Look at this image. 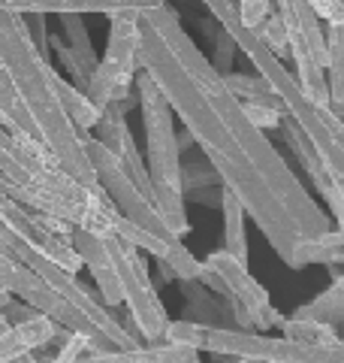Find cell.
I'll use <instances>...</instances> for the list:
<instances>
[{
    "instance_id": "1",
    "label": "cell",
    "mask_w": 344,
    "mask_h": 363,
    "mask_svg": "<svg viewBox=\"0 0 344 363\" xmlns=\"http://www.w3.org/2000/svg\"><path fill=\"white\" fill-rule=\"evenodd\" d=\"M136 28L142 70L164 91L172 112L181 116L221 182L236 191L272 252L290 267L296 245L329 230V215L266 140V130L245 116L242 100L227 88L166 0L142 9Z\"/></svg>"
},
{
    "instance_id": "2",
    "label": "cell",
    "mask_w": 344,
    "mask_h": 363,
    "mask_svg": "<svg viewBox=\"0 0 344 363\" xmlns=\"http://www.w3.org/2000/svg\"><path fill=\"white\" fill-rule=\"evenodd\" d=\"M0 61L6 64L21 100H25L37 136L52 149L57 164L70 176H76L82 185H88L97 197H109L88 161L85 140L79 136L61 104V94L55 88V67L45 55L37 52V45L28 37L25 21L16 9H0Z\"/></svg>"
},
{
    "instance_id": "3",
    "label": "cell",
    "mask_w": 344,
    "mask_h": 363,
    "mask_svg": "<svg viewBox=\"0 0 344 363\" xmlns=\"http://www.w3.org/2000/svg\"><path fill=\"white\" fill-rule=\"evenodd\" d=\"M136 97H139L145 140H148V176H151V203L157 206L160 218L178 236L190 233V221L185 212V191H181V152L172 128V106L164 91L145 70L136 79Z\"/></svg>"
},
{
    "instance_id": "4",
    "label": "cell",
    "mask_w": 344,
    "mask_h": 363,
    "mask_svg": "<svg viewBox=\"0 0 344 363\" xmlns=\"http://www.w3.org/2000/svg\"><path fill=\"white\" fill-rule=\"evenodd\" d=\"M202 348L217 357L254 360V363H344V342L336 348L305 345L296 339H272L260 330H233V327H205Z\"/></svg>"
},
{
    "instance_id": "5",
    "label": "cell",
    "mask_w": 344,
    "mask_h": 363,
    "mask_svg": "<svg viewBox=\"0 0 344 363\" xmlns=\"http://www.w3.org/2000/svg\"><path fill=\"white\" fill-rule=\"evenodd\" d=\"M278 16L287 30L290 61H296V79L317 106H329L326 85V30L308 0H278Z\"/></svg>"
},
{
    "instance_id": "6",
    "label": "cell",
    "mask_w": 344,
    "mask_h": 363,
    "mask_svg": "<svg viewBox=\"0 0 344 363\" xmlns=\"http://www.w3.org/2000/svg\"><path fill=\"white\" fill-rule=\"evenodd\" d=\"M106 248L112 255L115 272H118L121 303L127 306V312H130L133 324H136V333H139L145 342H160L164 333H166L169 315H166L164 300L157 297L154 281L148 279L142 248L124 242V240H118V236H109Z\"/></svg>"
},
{
    "instance_id": "7",
    "label": "cell",
    "mask_w": 344,
    "mask_h": 363,
    "mask_svg": "<svg viewBox=\"0 0 344 363\" xmlns=\"http://www.w3.org/2000/svg\"><path fill=\"white\" fill-rule=\"evenodd\" d=\"M139 13H115L109 16V43L106 55L97 61L88 82V97L103 109L109 100L133 97V76L142 70L139 64Z\"/></svg>"
},
{
    "instance_id": "8",
    "label": "cell",
    "mask_w": 344,
    "mask_h": 363,
    "mask_svg": "<svg viewBox=\"0 0 344 363\" xmlns=\"http://www.w3.org/2000/svg\"><path fill=\"white\" fill-rule=\"evenodd\" d=\"M85 152H88L91 167H94L97 182L106 188V194L112 197V203L118 206L121 215H127L130 221H136L139 227L151 230L154 236H160V240H166V242L178 240V236L166 227V221L160 218V212L151 203V197H148L145 191L127 176V169H124V164L118 161V155L109 152L94 133L85 140Z\"/></svg>"
},
{
    "instance_id": "9",
    "label": "cell",
    "mask_w": 344,
    "mask_h": 363,
    "mask_svg": "<svg viewBox=\"0 0 344 363\" xmlns=\"http://www.w3.org/2000/svg\"><path fill=\"white\" fill-rule=\"evenodd\" d=\"M205 267L214 269L217 276L224 279V285H227V291H229V297L242 300L248 309L254 312V318H257V330H266V327L284 321V315L269 303V291L263 288L254 276H251V272H248V264H245V260H239L233 252H227V248H221V252H212L209 257H205Z\"/></svg>"
},
{
    "instance_id": "10",
    "label": "cell",
    "mask_w": 344,
    "mask_h": 363,
    "mask_svg": "<svg viewBox=\"0 0 344 363\" xmlns=\"http://www.w3.org/2000/svg\"><path fill=\"white\" fill-rule=\"evenodd\" d=\"M70 240L76 245V252L82 255V264L88 267L91 279L97 281V291L100 297L106 300V306H121V285H118V272H115V264H112V255L106 248V240L103 236H94L88 233L85 227H73Z\"/></svg>"
},
{
    "instance_id": "11",
    "label": "cell",
    "mask_w": 344,
    "mask_h": 363,
    "mask_svg": "<svg viewBox=\"0 0 344 363\" xmlns=\"http://www.w3.org/2000/svg\"><path fill=\"white\" fill-rule=\"evenodd\" d=\"M57 330H61V324L52 321L45 312L28 318V321L6 324L4 330H0V363L18 360L21 354L37 351V348H49Z\"/></svg>"
},
{
    "instance_id": "12",
    "label": "cell",
    "mask_w": 344,
    "mask_h": 363,
    "mask_svg": "<svg viewBox=\"0 0 344 363\" xmlns=\"http://www.w3.org/2000/svg\"><path fill=\"white\" fill-rule=\"evenodd\" d=\"M55 88H57V94H61V104H64V109H67V116H70L73 128L79 130V136H82V140H88L91 130H94V124H97L100 116H103V109L88 97V91L76 88L73 82L61 79V73H57V79H55Z\"/></svg>"
},
{
    "instance_id": "13",
    "label": "cell",
    "mask_w": 344,
    "mask_h": 363,
    "mask_svg": "<svg viewBox=\"0 0 344 363\" xmlns=\"http://www.w3.org/2000/svg\"><path fill=\"white\" fill-rule=\"evenodd\" d=\"M326 85H329V109L344 118V28L326 25Z\"/></svg>"
},
{
    "instance_id": "14",
    "label": "cell",
    "mask_w": 344,
    "mask_h": 363,
    "mask_svg": "<svg viewBox=\"0 0 344 363\" xmlns=\"http://www.w3.org/2000/svg\"><path fill=\"white\" fill-rule=\"evenodd\" d=\"M221 209H224V242L227 252H233L239 260L248 264V233H245V218L248 212L242 200L236 197V191L221 185Z\"/></svg>"
},
{
    "instance_id": "15",
    "label": "cell",
    "mask_w": 344,
    "mask_h": 363,
    "mask_svg": "<svg viewBox=\"0 0 344 363\" xmlns=\"http://www.w3.org/2000/svg\"><path fill=\"white\" fill-rule=\"evenodd\" d=\"M296 318H314V321H326L332 327H344V272L336 276V281L314 297L311 303H302L293 312Z\"/></svg>"
},
{
    "instance_id": "16",
    "label": "cell",
    "mask_w": 344,
    "mask_h": 363,
    "mask_svg": "<svg viewBox=\"0 0 344 363\" xmlns=\"http://www.w3.org/2000/svg\"><path fill=\"white\" fill-rule=\"evenodd\" d=\"M287 339H296V342H305V345H320V348H336L341 345V336H338V327H332L326 321H314V318H284L278 324Z\"/></svg>"
},
{
    "instance_id": "17",
    "label": "cell",
    "mask_w": 344,
    "mask_h": 363,
    "mask_svg": "<svg viewBox=\"0 0 344 363\" xmlns=\"http://www.w3.org/2000/svg\"><path fill=\"white\" fill-rule=\"evenodd\" d=\"M0 116L9 118V121L16 124V128H21L25 133L37 136V128H33V121H30V112H28V106H25V100H21L18 88H16L13 76H9V70H6L4 61H0ZM37 140H40V136H37Z\"/></svg>"
},
{
    "instance_id": "18",
    "label": "cell",
    "mask_w": 344,
    "mask_h": 363,
    "mask_svg": "<svg viewBox=\"0 0 344 363\" xmlns=\"http://www.w3.org/2000/svg\"><path fill=\"white\" fill-rule=\"evenodd\" d=\"M61 28L67 33V40H70V49L79 58V64H82L88 73H94V67H97L100 58H97L94 45H91L88 28H85V16L82 13H61Z\"/></svg>"
},
{
    "instance_id": "19",
    "label": "cell",
    "mask_w": 344,
    "mask_h": 363,
    "mask_svg": "<svg viewBox=\"0 0 344 363\" xmlns=\"http://www.w3.org/2000/svg\"><path fill=\"white\" fill-rule=\"evenodd\" d=\"M227 88L233 91L239 100H257V104H269V106H281L278 94L272 91V85L263 76H245V73H224Z\"/></svg>"
},
{
    "instance_id": "20",
    "label": "cell",
    "mask_w": 344,
    "mask_h": 363,
    "mask_svg": "<svg viewBox=\"0 0 344 363\" xmlns=\"http://www.w3.org/2000/svg\"><path fill=\"white\" fill-rule=\"evenodd\" d=\"M40 252L49 257V260H55L57 267H64V269H70V272H79L85 264H82V255L76 252V245H73V240L70 236H61V233H42L40 236Z\"/></svg>"
},
{
    "instance_id": "21",
    "label": "cell",
    "mask_w": 344,
    "mask_h": 363,
    "mask_svg": "<svg viewBox=\"0 0 344 363\" xmlns=\"http://www.w3.org/2000/svg\"><path fill=\"white\" fill-rule=\"evenodd\" d=\"M209 185H224V182L205 155L193 157L190 164H181V191H185V197L197 194L200 188H209Z\"/></svg>"
},
{
    "instance_id": "22",
    "label": "cell",
    "mask_w": 344,
    "mask_h": 363,
    "mask_svg": "<svg viewBox=\"0 0 344 363\" xmlns=\"http://www.w3.org/2000/svg\"><path fill=\"white\" fill-rule=\"evenodd\" d=\"M166 264L172 267V272H176V279H200V272H202V264L197 257L190 255V248L181 242V240H172L169 242V252H166Z\"/></svg>"
},
{
    "instance_id": "23",
    "label": "cell",
    "mask_w": 344,
    "mask_h": 363,
    "mask_svg": "<svg viewBox=\"0 0 344 363\" xmlns=\"http://www.w3.org/2000/svg\"><path fill=\"white\" fill-rule=\"evenodd\" d=\"M260 33V40L269 45V49L278 55V58H290V45H287V30H284V21L278 13H269L266 18H263V25L254 28Z\"/></svg>"
},
{
    "instance_id": "24",
    "label": "cell",
    "mask_w": 344,
    "mask_h": 363,
    "mask_svg": "<svg viewBox=\"0 0 344 363\" xmlns=\"http://www.w3.org/2000/svg\"><path fill=\"white\" fill-rule=\"evenodd\" d=\"M242 109L245 116L257 124L260 130H272L278 128L281 118H284V106H269V104H257V100H242Z\"/></svg>"
},
{
    "instance_id": "25",
    "label": "cell",
    "mask_w": 344,
    "mask_h": 363,
    "mask_svg": "<svg viewBox=\"0 0 344 363\" xmlns=\"http://www.w3.org/2000/svg\"><path fill=\"white\" fill-rule=\"evenodd\" d=\"M214 52H212V67L217 73H229V64H233V52H236V40L229 37V33L221 28V21H217V28H214Z\"/></svg>"
},
{
    "instance_id": "26",
    "label": "cell",
    "mask_w": 344,
    "mask_h": 363,
    "mask_svg": "<svg viewBox=\"0 0 344 363\" xmlns=\"http://www.w3.org/2000/svg\"><path fill=\"white\" fill-rule=\"evenodd\" d=\"M88 348H94V345H91V339H88L85 333H76V330H70V333H67V336L61 339V342H57V354H55V360H57V363H73V360H82Z\"/></svg>"
},
{
    "instance_id": "27",
    "label": "cell",
    "mask_w": 344,
    "mask_h": 363,
    "mask_svg": "<svg viewBox=\"0 0 344 363\" xmlns=\"http://www.w3.org/2000/svg\"><path fill=\"white\" fill-rule=\"evenodd\" d=\"M21 21H25L28 37L37 45V52L49 58V28H45V13H18Z\"/></svg>"
},
{
    "instance_id": "28",
    "label": "cell",
    "mask_w": 344,
    "mask_h": 363,
    "mask_svg": "<svg viewBox=\"0 0 344 363\" xmlns=\"http://www.w3.org/2000/svg\"><path fill=\"white\" fill-rule=\"evenodd\" d=\"M21 269H25V264H21L18 257H13L4 245H0V288L13 294L16 285H18V279H21Z\"/></svg>"
},
{
    "instance_id": "29",
    "label": "cell",
    "mask_w": 344,
    "mask_h": 363,
    "mask_svg": "<svg viewBox=\"0 0 344 363\" xmlns=\"http://www.w3.org/2000/svg\"><path fill=\"white\" fill-rule=\"evenodd\" d=\"M4 315H6V321L9 324H18V321H28V318H33V315H40V309L37 306H30V303H16L13 297H9V303L4 306Z\"/></svg>"
},
{
    "instance_id": "30",
    "label": "cell",
    "mask_w": 344,
    "mask_h": 363,
    "mask_svg": "<svg viewBox=\"0 0 344 363\" xmlns=\"http://www.w3.org/2000/svg\"><path fill=\"white\" fill-rule=\"evenodd\" d=\"M176 140H178V152H188L190 145H197V143H193V133L188 128L181 130V133H176Z\"/></svg>"
},
{
    "instance_id": "31",
    "label": "cell",
    "mask_w": 344,
    "mask_h": 363,
    "mask_svg": "<svg viewBox=\"0 0 344 363\" xmlns=\"http://www.w3.org/2000/svg\"><path fill=\"white\" fill-rule=\"evenodd\" d=\"M9 297H13V294H9V291H4V288H0V330H4V327L9 324V321H6V315H4V306L9 303Z\"/></svg>"
},
{
    "instance_id": "32",
    "label": "cell",
    "mask_w": 344,
    "mask_h": 363,
    "mask_svg": "<svg viewBox=\"0 0 344 363\" xmlns=\"http://www.w3.org/2000/svg\"><path fill=\"white\" fill-rule=\"evenodd\" d=\"M341 342H344V339H341Z\"/></svg>"
}]
</instances>
